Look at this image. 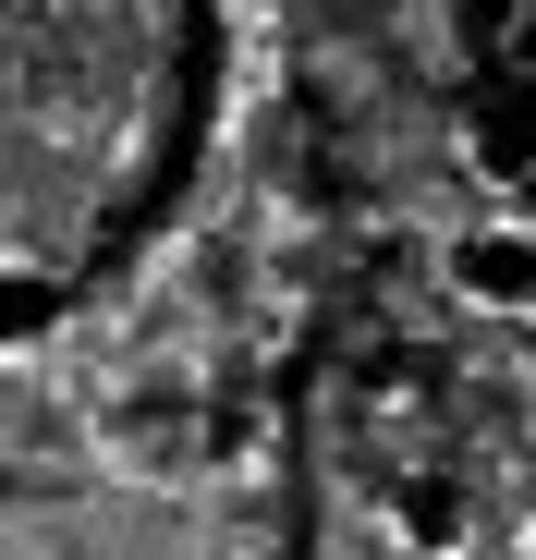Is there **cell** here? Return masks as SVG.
<instances>
[{"instance_id":"obj_1","label":"cell","mask_w":536,"mask_h":560,"mask_svg":"<svg viewBox=\"0 0 536 560\" xmlns=\"http://www.w3.org/2000/svg\"><path fill=\"white\" fill-rule=\"evenodd\" d=\"M452 293L476 317H536V220H464L452 232Z\"/></svg>"},{"instance_id":"obj_2","label":"cell","mask_w":536,"mask_h":560,"mask_svg":"<svg viewBox=\"0 0 536 560\" xmlns=\"http://www.w3.org/2000/svg\"><path fill=\"white\" fill-rule=\"evenodd\" d=\"M391 536H403L415 560H476V548H464V488H452V476H403V488H391Z\"/></svg>"},{"instance_id":"obj_3","label":"cell","mask_w":536,"mask_h":560,"mask_svg":"<svg viewBox=\"0 0 536 560\" xmlns=\"http://www.w3.org/2000/svg\"><path fill=\"white\" fill-rule=\"evenodd\" d=\"M524 439H536V390H524Z\"/></svg>"},{"instance_id":"obj_4","label":"cell","mask_w":536,"mask_h":560,"mask_svg":"<svg viewBox=\"0 0 536 560\" xmlns=\"http://www.w3.org/2000/svg\"><path fill=\"white\" fill-rule=\"evenodd\" d=\"M524 560H536V524H524Z\"/></svg>"}]
</instances>
